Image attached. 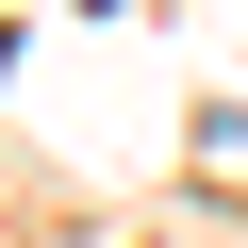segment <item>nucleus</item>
<instances>
[{
  "instance_id": "f257e3e1",
  "label": "nucleus",
  "mask_w": 248,
  "mask_h": 248,
  "mask_svg": "<svg viewBox=\"0 0 248 248\" xmlns=\"http://www.w3.org/2000/svg\"><path fill=\"white\" fill-rule=\"evenodd\" d=\"M0 66H17V50H0Z\"/></svg>"
}]
</instances>
